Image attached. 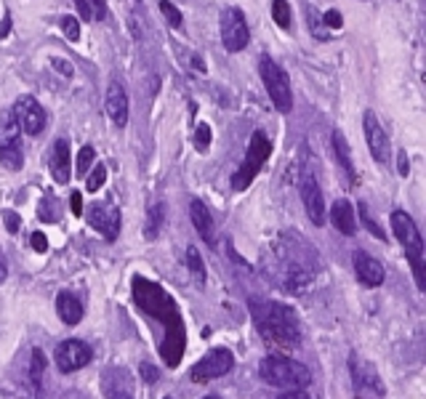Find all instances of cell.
Segmentation results:
<instances>
[{"mask_svg": "<svg viewBox=\"0 0 426 399\" xmlns=\"http://www.w3.org/2000/svg\"><path fill=\"white\" fill-rule=\"evenodd\" d=\"M30 243H33V250H38V253H45V250H48V240H45L43 232H35L33 237H30Z\"/></svg>", "mask_w": 426, "mask_h": 399, "instance_id": "8d00e7d4", "label": "cell"}, {"mask_svg": "<svg viewBox=\"0 0 426 399\" xmlns=\"http://www.w3.org/2000/svg\"><path fill=\"white\" fill-rule=\"evenodd\" d=\"M259 75H262L264 88L269 93L274 110H280V112L293 110V91H291V80H288V72H285L283 66L277 64L274 59H269V56H262Z\"/></svg>", "mask_w": 426, "mask_h": 399, "instance_id": "8992f818", "label": "cell"}, {"mask_svg": "<svg viewBox=\"0 0 426 399\" xmlns=\"http://www.w3.org/2000/svg\"><path fill=\"white\" fill-rule=\"evenodd\" d=\"M62 33H65V37L69 40V43H77L80 40V22H77L75 16H62Z\"/></svg>", "mask_w": 426, "mask_h": 399, "instance_id": "f546056e", "label": "cell"}, {"mask_svg": "<svg viewBox=\"0 0 426 399\" xmlns=\"http://www.w3.org/2000/svg\"><path fill=\"white\" fill-rule=\"evenodd\" d=\"M69 202H72V213H75V216H83V195H80V192H72Z\"/></svg>", "mask_w": 426, "mask_h": 399, "instance_id": "f35d334b", "label": "cell"}, {"mask_svg": "<svg viewBox=\"0 0 426 399\" xmlns=\"http://www.w3.org/2000/svg\"><path fill=\"white\" fill-rule=\"evenodd\" d=\"M11 117L16 122V128L27 136H38L45 128V112L35 96H19L11 110Z\"/></svg>", "mask_w": 426, "mask_h": 399, "instance_id": "30bf717a", "label": "cell"}, {"mask_svg": "<svg viewBox=\"0 0 426 399\" xmlns=\"http://www.w3.org/2000/svg\"><path fill=\"white\" fill-rule=\"evenodd\" d=\"M272 19L283 30L291 27V6H288V0H272Z\"/></svg>", "mask_w": 426, "mask_h": 399, "instance_id": "4316f807", "label": "cell"}, {"mask_svg": "<svg viewBox=\"0 0 426 399\" xmlns=\"http://www.w3.org/2000/svg\"><path fill=\"white\" fill-rule=\"evenodd\" d=\"M186 266H189V272L195 274L197 282L203 285V282H206V264H203L200 250H197L195 245H189V248H186Z\"/></svg>", "mask_w": 426, "mask_h": 399, "instance_id": "d4e9b609", "label": "cell"}, {"mask_svg": "<svg viewBox=\"0 0 426 399\" xmlns=\"http://www.w3.org/2000/svg\"><path fill=\"white\" fill-rule=\"evenodd\" d=\"M277 399H309V394H306L304 388H291V391H285L283 397Z\"/></svg>", "mask_w": 426, "mask_h": 399, "instance_id": "60d3db41", "label": "cell"}, {"mask_svg": "<svg viewBox=\"0 0 426 399\" xmlns=\"http://www.w3.org/2000/svg\"><path fill=\"white\" fill-rule=\"evenodd\" d=\"M354 272H357V279H360L362 285H368V288H379L383 282V277H386L381 261H376L373 255L362 253V250L354 253Z\"/></svg>", "mask_w": 426, "mask_h": 399, "instance_id": "2e32d148", "label": "cell"}, {"mask_svg": "<svg viewBox=\"0 0 426 399\" xmlns=\"http://www.w3.org/2000/svg\"><path fill=\"white\" fill-rule=\"evenodd\" d=\"M163 221H165V205L163 202H157V205H152L150 213H147V229H144V237H147V240H155V237L160 234V229H163Z\"/></svg>", "mask_w": 426, "mask_h": 399, "instance_id": "603a6c76", "label": "cell"}, {"mask_svg": "<svg viewBox=\"0 0 426 399\" xmlns=\"http://www.w3.org/2000/svg\"><path fill=\"white\" fill-rule=\"evenodd\" d=\"M94 160H96V149L91 144H86L80 152H77V166H75V170H77V176L80 178H86L88 176V170L94 168Z\"/></svg>", "mask_w": 426, "mask_h": 399, "instance_id": "484cf974", "label": "cell"}, {"mask_svg": "<svg viewBox=\"0 0 426 399\" xmlns=\"http://www.w3.org/2000/svg\"><path fill=\"white\" fill-rule=\"evenodd\" d=\"M208 144H211V128H208V122H200L195 131V146L197 152H208Z\"/></svg>", "mask_w": 426, "mask_h": 399, "instance_id": "1f68e13d", "label": "cell"}, {"mask_svg": "<svg viewBox=\"0 0 426 399\" xmlns=\"http://www.w3.org/2000/svg\"><path fill=\"white\" fill-rule=\"evenodd\" d=\"M272 155V141L267 139L264 131H253L251 141H248V152H245V160L242 166L235 170L232 176V189L235 192H245V189L253 184V178L259 176V170L264 168V163Z\"/></svg>", "mask_w": 426, "mask_h": 399, "instance_id": "5b68a950", "label": "cell"}, {"mask_svg": "<svg viewBox=\"0 0 426 399\" xmlns=\"http://www.w3.org/2000/svg\"><path fill=\"white\" fill-rule=\"evenodd\" d=\"M104 181H107V166H94L86 176V189L88 192H99L104 187Z\"/></svg>", "mask_w": 426, "mask_h": 399, "instance_id": "83f0119b", "label": "cell"}, {"mask_svg": "<svg viewBox=\"0 0 426 399\" xmlns=\"http://www.w3.org/2000/svg\"><path fill=\"white\" fill-rule=\"evenodd\" d=\"M54 66H56V72H62V75H67V78H72V64L69 62H62V59H54Z\"/></svg>", "mask_w": 426, "mask_h": 399, "instance_id": "ab89813d", "label": "cell"}, {"mask_svg": "<svg viewBox=\"0 0 426 399\" xmlns=\"http://www.w3.org/2000/svg\"><path fill=\"white\" fill-rule=\"evenodd\" d=\"M333 149H336V157H339L341 168L347 170V176L352 178V181H357V173H354V160H352V149L349 144H347V136L336 128L333 131Z\"/></svg>", "mask_w": 426, "mask_h": 399, "instance_id": "44dd1931", "label": "cell"}, {"mask_svg": "<svg viewBox=\"0 0 426 399\" xmlns=\"http://www.w3.org/2000/svg\"><path fill=\"white\" fill-rule=\"evenodd\" d=\"M139 373H142L144 383H157V381H160V370H157L152 362H142V365H139Z\"/></svg>", "mask_w": 426, "mask_h": 399, "instance_id": "d6a6232c", "label": "cell"}, {"mask_svg": "<svg viewBox=\"0 0 426 399\" xmlns=\"http://www.w3.org/2000/svg\"><path fill=\"white\" fill-rule=\"evenodd\" d=\"M133 301L139 303V309L147 311L155 322H160L165 330V338L160 341V357L168 367H179L181 357H184L186 346V330L181 311L176 306V301L165 293L157 282L144 277H133Z\"/></svg>", "mask_w": 426, "mask_h": 399, "instance_id": "6da1fadb", "label": "cell"}, {"mask_svg": "<svg viewBox=\"0 0 426 399\" xmlns=\"http://www.w3.org/2000/svg\"><path fill=\"white\" fill-rule=\"evenodd\" d=\"M189 219H192V226L197 229V234L208 245H213V219H211V211L206 208L203 200H192L189 202Z\"/></svg>", "mask_w": 426, "mask_h": 399, "instance_id": "d6986e66", "label": "cell"}, {"mask_svg": "<svg viewBox=\"0 0 426 399\" xmlns=\"http://www.w3.org/2000/svg\"><path fill=\"white\" fill-rule=\"evenodd\" d=\"M357 208H360L357 213H360V221L365 224V229H368L373 237H379V240H383V243H386V234H383V229H379V224L371 219V213H368V205H365V202H360Z\"/></svg>", "mask_w": 426, "mask_h": 399, "instance_id": "f1b7e54d", "label": "cell"}, {"mask_svg": "<svg viewBox=\"0 0 426 399\" xmlns=\"http://www.w3.org/2000/svg\"><path fill=\"white\" fill-rule=\"evenodd\" d=\"M56 311H59V317H62L65 325H77L83 320V303L72 293H59L56 296Z\"/></svg>", "mask_w": 426, "mask_h": 399, "instance_id": "ffe728a7", "label": "cell"}, {"mask_svg": "<svg viewBox=\"0 0 426 399\" xmlns=\"http://www.w3.org/2000/svg\"><path fill=\"white\" fill-rule=\"evenodd\" d=\"M19 136H22V131L16 128L11 112H9V115L3 117V122H0V163L9 168V170H19V168L24 166Z\"/></svg>", "mask_w": 426, "mask_h": 399, "instance_id": "9c48e42d", "label": "cell"}, {"mask_svg": "<svg viewBox=\"0 0 426 399\" xmlns=\"http://www.w3.org/2000/svg\"><path fill=\"white\" fill-rule=\"evenodd\" d=\"M86 219L88 224H91L101 237H107V240H115L118 232H120V211L112 208V205H104V202L88 205Z\"/></svg>", "mask_w": 426, "mask_h": 399, "instance_id": "7c38bea8", "label": "cell"}, {"mask_svg": "<svg viewBox=\"0 0 426 399\" xmlns=\"http://www.w3.org/2000/svg\"><path fill=\"white\" fill-rule=\"evenodd\" d=\"M54 359L62 373H75V370H80V367H86L91 362V346L86 341H77V338H67V341L56 346Z\"/></svg>", "mask_w": 426, "mask_h": 399, "instance_id": "8fae6325", "label": "cell"}, {"mask_svg": "<svg viewBox=\"0 0 426 399\" xmlns=\"http://www.w3.org/2000/svg\"><path fill=\"white\" fill-rule=\"evenodd\" d=\"M251 40L248 33V22H245V13L240 8H224L221 13V43L230 54L242 51Z\"/></svg>", "mask_w": 426, "mask_h": 399, "instance_id": "ba28073f", "label": "cell"}, {"mask_svg": "<svg viewBox=\"0 0 426 399\" xmlns=\"http://www.w3.org/2000/svg\"><path fill=\"white\" fill-rule=\"evenodd\" d=\"M107 399H133L131 397V388H107Z\"/></svg>", "mask_w": 426, "mask_h": 399, "instance_id": "74e56055", "label": "cell"}, {"mask_svg": "<svg viewBox=\"0 0 426 399\" xmlns=\"http://www.w3.org/2000/svg\"><path fill=\"white\" fill-rule=\"evenodd\" d=\"M69 141L67 139H56L54 152H51V176L56 184H67L69 181Z\"/></svg>", "mask_w": 426, "mask_h": 399, "instance_id": "e0dca14e", "label": "cell"}, {"mask_svg": "<svg viewBox=\"0 0 426 399\" xmlns=\"http://www.w3.org/2000/svg\"><path fill=\"white\" fill-rule=\"evenodd\" d=\"M206 399H221V397H219V394H208Z\"/></svg>", "mask_w": 426, "mask_h": 399, "instance_id": "7bdbcfd3", "label": "cell"}, {"mask_svg": "<svg viewBox=\"0 0 426 399\" xmlns=\"http://www.w3.org/2000/svg\"><path fill=\"white\" fill-rule=\"evenodd\" d=\"M253 325L259 328L267 344H277L285 349H293L301 341L298 322L291 306L274 303V301H251Z\"/></svg>", "mask_w": 426, "mask_h": 399, "instance_id": "7a4b0ae2", "label": "cell"}, {"mask_svg": "<svg viewBox=\"0 0 426 399\" xmlns=\"http://www.w3.org/2000/svg\"><path fill=\"white\" fill-rule=\"evenodd\" d=\"M45 373V354L40 349H33V359H30V381H33L35 391L40 394V378Z\"/></svg>", "mask_w": 426, "mask_h": 399, "instance_id": "cb8c5ba5", "label": "cell"}, {"mask_svg": "<svg viewBox=\"0 0 426 399\" xmlns=\"http://www.w3.org/2000/svg\"><path fill=\"white\" fill-rule=\"evenodd\" d=\"M232 367H235V357H232L230 349H213V352H208L206 357H200V362L192 365L189 381L208 383V381H213V378L227 376Z\"/></svg>", "mask_w": 426, "mask_h": 399, "instance_id": "52a82bcc", "label": "cell"}, {"mask_svg": "<svg viewBox=\"0 0 426 399\" xmlns=\"http://www.w3.org/2000/svg\"><path fill=\"white\" fill-rule=\"evenodd\" d=\"M298 192H301V202L306 208V216L315 226H323L325 224V200H323V192H320V184L315 178L306 173L298 184Z\"/></svg>", "mask_w": 426, "mask_h": 399, "instance_id": "4fadbf2b", "label": "cell"}, {"mask_svg": "<svg viewBox=\"0 0 426 399\" xmlns=\"http://www.w3.org/2000/svg\"><path fill=\"white\" fill-rule=\"evenodd\" d=\"M3 279H6V266L0 264V282H3Z\"/></svg>", "mask_w": 426, "mask_h": 399, "instance_id": "b9f144b4", "label": "cell"}, {"mask_svg": "<svg viewBox=\"0 0 426 399\" xmlns=\"http://www.w3.org/2000/svg\"><path fill=\"white\" fill-rule=\"evenodd\" d=\"M160 11H163V16H165V22L171 24V27H181V11L176 8L174 3L171 0H160Z\"/></svg>", "mask_w": 426, "mask_h": 399, "instance_id": "4dcf8cb0", "label": "cell"}, {"mask_svg": "<svg viewBox=\"0 0 426 399\" xmlns=\"http://www.w3.org/2000/svg\"><path fill=\"white\" fill-rule=\"evenodd\" d=\"M104 112L118 128L128 122V96L123 91L120 83H110L107 86V96H104Z\"/></svg>", "mask_w": 426, "mask_h": 399, "instance_id": "9a60e30c", "label": "cell"}, {"mask_svg": "<svg viewBox=\"0 0 426 399\" xmlns=\"http://www.w3.org/2000/svg\"><path fill=\"white\" fill-rule=\"evenodd\" d=\"M330 221H333V226H336L341 234H347V237H352V234L357 232V219H354V208H352L349 200H336V202H333Z\"/></svg>", "mask_w": 426, "mask_h": 399, "instance_id": "ac0fdd59", "label": "cell"}, {"mask_svg": "<svg viewBox=\"0 0 426 399\" xmlns=\"http://www.w3.org/2000/svg\"><path fill=\"white\" fill-rule=\"evenodd\" d=\"M165 399H174V397H165Z\"/></svg>", "mask_w": 426, "mask_h": 399, "instance_id": "ee69618b", "label": "cell"}, {"mask_svg": "<svg viewBox=\"0 0 426 399\" xmlns=\"http://www.w3.org/2000/svg\"><path fill=\"white\" fill-rule=\"evenodd\" d=\"M362 125H365V139H368V146H371V155L376 163H386L389 160V136L383 131V125L379 122L376 112H365L362 117Z\"/></svg>", "mask_w": 426, "mask_h": 399, "instance_id": "5bb4252c", "label": "cell"}, {"mask_svg": "<svg viewBox=\"0 0 426 399\" xmlns=\"http://www.w3.org/2000/svg\"><path fill=\"white\" fill-rule=\"evenodd\" d=\"M392 229L394 237L400 240V245L405 248V255L408 261L413 266V274H415V285L418 290H426V277H424V240H421V232L415 221L410 219V213L405 211H394L392 213Z\"/></svg>", "mask_w": 426, "mask_h": 399, "instance_id": "277c9868", "label": "cell"}, {"mask_svg": "<svg viewBox=\"0 0 426 399\" xmlns=\"http://www.w3.org/2000/svg\"><path fill=\"white\" fill-rule=\"evenodd\" d=\"M259 376L269 383V386L277 388H306L312 383V373L309 367L296 362L291 357H264L262 365H259Z\"/></svg>", "mask_w": 426, "mask_h": 399, "instance_id": "3957f363", "label": "cell"}, {"mask_svg": "<svg viewBox=\"0 0 426 399\" xmlns=\"http://www.w3.org/2000/svg\"><path fill=\"white\" fill-rule=\"evenodd\" d=\"M75 6L77 11H80V16H86L88 22H101V19L110 16L104 0H75Z\"/></svg>", "mask_w": 426, "mask_h": 399, "instance_id": "7402d4cb", "label": "cell"}, {"mask_svg": "<svg viewBox=\"0 0 426 399\" xmlns=\"http://www.w3.org/2000/svg\"><path fill=\"white\" fill-rule=\"evenodd\" d=\"M3 219H6V226H9V232L11 234H16L19 229H22V219H19L13 211H6L3 213Z\"/></svg>", "mask_w": 426, "mask_h": 399, "instance_id": "d590c367", "label": "cell"}, {"mask_svg": "<svg viewBox=\"0 0 426 399\" xmlns=\"http://www.w3.org/2000/svg\"><path fill=\"white\" fill-rule=\"evenodd\" d=\"M397 173H400L403 178L410 176V160H408V155H405V149L397 152Z\"/></svg>", "mask_w": 426, "mask_h": 399, "instance_id": "e575fe53", "label": "cell"}, {"mask_svg": "<svg viewBox=\"0 0 426 399\" xmlns=\"http://www.w3.org/2000/svg\"><path fill=\"white\" fill-rule=\"evenodd\" d=\"M323 22H325V27H330V30H341V27H344V19H341V13L336 11V8H330V11L323 16Z\"/></svg>", "mask_w": 426, "mask_h": 399, "instance_id": "836d02e7", "label": "cell"}]
</instances>
